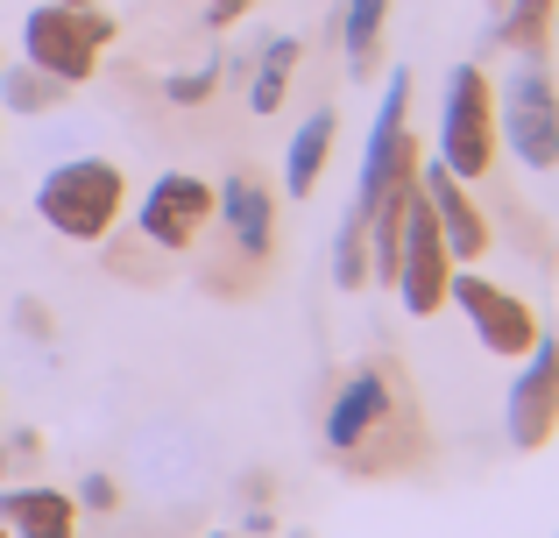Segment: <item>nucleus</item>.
Listing matches in <instances>:
<instances>
[{"label":"nucleus","mask_w":559,"mask_h":538,"mask_svg":"<svg viewBox=\"0 0 559 538\" xmlns=\"http://www.w3.org/2000/svg\"><path fill=\"white\" fill-rule=\"evenodd\" d=\"M326 454L341 461L347 475H396L411 461H425V426L418 404H411V383L390 355L361 361L326 404Z\"/></svg>","instance_id":"nucleus-1"},{"label":"nucleus","mask_w":559,"mask_h":538,"mask_svg":"<svg viewBox=\"0 0 559 538\" xmlns=\"http://www.w3.org/2000/svg\"><path fill=\"white\" fill-rule=\"evenodd\" d=\"M0 538H8V525H0Z\"/></svg>","instance_id":"nucleus-21"},{"label":"nucleus","mask_w":559,"mask_h":538,"mask_svg":"<svg viewBox=\"0 0 559 538\" xmlns=\"http://www.w3.org/2000/svg\"><path fill=\"white\" fill-rule=\"evenodd\" d=\"M107 43H114V14L107 8L43 0V8H28V22H22V57L57 85H85Z\"/></svg>","instance_id":"nucleus-4"},{"label":"nucleus","mask_w":559,"mask_h":538,"mask_svg":"<svg viewBox=\"0 0 559 538\" xmlns=\"http://www.w3.org/2000/svg\"><path fill=\"white\" fill-rule=\"evenodd\" d=\"M71 8H99V0H71Z\"/></svg>","instance_id":"nucleus-20"},{"label":"nucleus","mask_w":559,"mask_h":538,"mask_svg":"<svg viewBox=\"0 0 559 538\" xmlns=\"http://www.w3.org/2000/svg\"><path fill=\"white\" fill-rule=\"evenodd\" d=\"M447 304H461V312H467V326H475V340L489 347L496 361H524V355H532L538 319H532V304H524L518 290L489 284V276H475V270H453Z\"/></svg>","instance_id":"nucleus-7"},{"label":"nucleus","mask_w":559,"mask_h":538,"mask_svg":"<svg viewBox=\"0 0 559 538\" xmlns=\"http://www.w3.org/2000/svg\"><path fill=\"white\" fill-rule=\"evenodd\" d=\"M213 71H185V79H170V99H178V107H191V99H205V93H213Z\"/></svg>","instance_id":"nucleus-18"},{"label":"nucleus","mask_w":559,"mask_h":538,"mask_svg":"<svg viewBox=\"0 0 559 538\" xmlns=\"http://www.w3.org/2000/svg\"><path fill=\"white\" fill-rule=\"evenodd\" d=\"M510 446L518 454H538V446L559 440V333H538L532 355H524V375L510 383Z\"/></svg>","instance_id":"nucleus-8"},{"label":"nucleus","mask_w":559,"mask_h":538,"mask_svg":"<svg viewBox=\"0 0 559 538\" xmlns=\"http://www.w3.org/2000/svg\"><path fill=\"white\" fill-rule=\"evenodd\" d=\"M0 93H8V107H22V113H36V107H50L64 85L57 79H43L36 64H22V71H0Z\"/></svg>","instance_id":"nucleus-17"},{"label":"nucleus","mask_w":559,"mask_h":538,"mask_svg":"<svg viewBox=\"0 0 559 538\" xmlns=\"http://www.w3.org/2000/svg\"><path fill=\"white\" fill-rule=\"evenodd\" d=\"M290 64H298V36H276L270 50H262V79L248 85V107H255V113H276V107H284V93H290Z\"/></svg>","instance_id":"nucleus-16"},{"label":"nucleus","mask_w":559,"mask_h":538,"mask_svg":"<svg viewBox=\"0 0 559 538\" xmlns=\"http://www.w3.org/2000/svg\"><path fill=\"white\" fill-rule=\"evenodd\" d=\"M503 142L524 170H559V79H552V50H524L503 79L496 99Z\"/></svg>","instance_id":"nucleus-3"},{"label":"nucleus","mask_w":559,"mask_h":538,"mask_svg":"<svg viewBox=\"0 0 559 538\" xmlns=\"http://www.w3.org/2000/svg\"><path fill=\"white\" fill-rule=\"evenodd\" d=\"M213 206H219V220H227L234 255H241L248 270H270V255H276V192L270 184H262L255 170H234L213 192Z\"/></svg>","instance_id":"nucleus-10"},{"label":"nucleus","mask_w":559,"mask_h":538,"mask_svg":"<svg viewBox=\"0 0 559 538\" xmlns=\"http://www.w3.org/2000/svg\"><path fill=\"white\" fill-rule=\"evenodd\" d=\"M382 28H390V0H347V71L355 79L382 64Z\"/></svg>","instance_id":"nucleus-15"},{"label":"nucleus","mask_w":559,"mask_h":538,"mask_svg":"<svg viewBox=\"0 0 559 538\" xmlns=\"http://www.w3.org/2000/svg\"><path fill=\"white\" fill-rule=\"evenodd\" d=\"M552 22H559V0H510L503 22H496V50L524 57V50H552Z\"/></svg>","instance_id":"nucleus-14"},{"label":"nucleus","mask_w":559,"mask_h":538,"mask_svg":"<svg viewBox=\"0 0 559 538\" xmlns=\"http://www.w3.org/2000/svg\"><path fill=\"white\" fill-rule=\"evenodd\" d=\"M333 135H341L333 107H319L312 121L290 135V156H284V184H290V192H312V184L326 178V164H333Z\"/></svg>","instance_id":"nucleus-13"},{"label":"nucleus","mask_w":559,"mask_h":538,"mask_svg":"<svg viewBox=\"0 0 559 538\" xmlns=\"http://www.w3.org/2000/svg\"><path fill=\"white\" fill-rule=\"evenodd\" d=\"M0 525L14 538H71L79 531V503L64 489H0Z\"/></svg>","instance_id":"nucleus-12"},{"label":"nucleus","mask_w":559,"mask_h":538,"mask_svg":"<svg viewBox=\"0 0 559 538\" xmlns=\"http://www.w3.org/2000/svg\"><path fill=\"white\" fill-rule=\"evenodd\" d=\"M453 270H461V263H453L447 235H439L432 199H425V184H411V206H404V241H396V276H390V290L404 298V312H411V319H432V312H447Z\"/></svg>","instance_id":"nucleus-6"},{"label":"nucleus","mask_w":559,"mask_h":538,"mask_svg":"<svg viewBox=\"0 0 559 538\" xmlns=\"http://www.w3.org/2000/svg\"><path fill=\"white\" fill-rule=\"evenodd\" d=\"M205 220H213V184L191 178V170H170L142 192V241L150 249H170V255L191 249L205 235Z\"/></svg>","instance_id":"nucleus-9"},{"label":"nucleus","mask_w":559,"mask_h":538,"mask_svg":"<svg viewBox=\"0 0 559 538\" xmlns=\"http://www.w3.org/2000/svg\"><path fill=\"white\" fill-rule=\"evenodd\" d=\"M248 8H262V0H213V8H205V14H213V28H227V22H241Z\"/></svg>","instance_id":"nucleus-19"},{"label":"nucleus","mask_w":559,"mask_h":538,"mask_svg":"<svg viewBox=\"0 0 559 538\" xmlns=\"http://www.w3.org/2000/svg\"><path fill=\"white\" fill-rule=\"evenodd\" d=\"M439 164L461 184H481L496 170V79L481 64L453 71L447 113H439Z\"/></svg>","instance_id":"nucleus-5"},{"label":"nucleus","mask_w":559,"mask_h":538,"mask_svg":"<svg viewBox=\"0 0 559 538\" xmlns=\"http://www.w3.org/2000/svg\"><path fill=\"white\" fill-rule=\"evenodd\" d=\"M418 184H425V199H432V213H439V235H447L453 263H475V255L489 249V220H481V206L467 199V184L453 178L447 164H418Z\"/></svg>","instance_id":"nucleus-11"},{"label":"nucleus","mask_w":559,"mask_h":538,"mask_svg":"<svg viewBox=\"0 0 559 538\" xmlns=\"http://www.w3.org/2000/svg\"><path fill=\"white\" fill-rule=\"evenodd\" d=\"M121 206H128V178H121V164H107V156H71V164H57L50 178H43V192H36V213L64 241H107L114 220H121Z\"/></svg>","instance_id":"nucleus-2"}]
</instances>
